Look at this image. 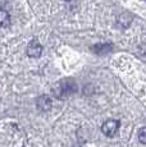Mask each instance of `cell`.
I'll return each instance as SVG.
<instances>
[{"instance_id": "6da1fadb", "label": "cell", "mask_w": 146, "mask_h": 147, "mask_svg": "<svg viewBox=\"0 0 146 147\" xmlns=\"http://www.w3.org/2000/svg\"><path fill=\"white\" fill-rule=\"evenodd\" d=\"M76 91H77V83L72 78H66V80L59 81L53 87V94L57 98H67L72 96Z\"/></svg>"}, {"instance_id": "7a4b0ae2", "label": "cell", "mask_w": 146, "mask_h": 147, "mask_svg": "<svg viewBox=\"0 0 146 147\" xmlns=\"http://www.w3.org/2000/svg\"><path fill=\"white\" fill-rule=\"evenodd\" d=\"M119 127L120 123L116 119H109L106 121H104L103 125H101V132L104 133V136L106 137L112 138V137H116L118 131H119Z\"/></svg>"}, {"instance_id": "3957f363", "label": "cell", "mask_w": 146, "mask_h": 147, "mask_svg": "<svg viewBox=\"0 0 146 147\" xmlns=\"http://www.w3.org/2000/svg\"><path fill=\"white\" fill-rule=\"evenodd\" d=\"M43 54V46L37 40H32L27 46V55L30 58H40Z\"/></svg>"}, {"instance_id": "277c9868", "label": "cell", "mask_w": 146, "mask_h": 147, "mask_svg": "<svg viewBox=\"0 0 146 147\" xmlns=\"http://www.w3.org/2000/svg\"><path fill=\"white\" fill-rule=\"evenodd\" d=\"M36 106L40 111H49L53 106V102H51V98L49 97L47 95H43L36 100Z\"/></svg>"}, {"instance_id": "5b68a950", "label": "cell", "mask_w": 146, "mask_h": 147, "mask_svg": "<svg viewBox=\"0 0 146 147\" xmlns=\"http://www.w3.org/2000/svg\"><path fill=\"white\" fill-rule=\"evenodd\" d=\"M92 50H94V53L97 54V55H106V54H108L112 50V45L110 44L95 45V46L92 47Z\"/></svg>"}, {"instance_id": "8992f818", "label": "cell", "mask_w": 146, "mask_h": 147, "mask_svg": "<svg viewBox=\"0 0 146 147\" xmlns=\"http://www.w3.org/2000/svg\"><path fill=\"white\" fill-rule=\"evenodd\" d=\"M131 21H132V17H131V14H128V13H123L118 17V23H119V26H122L123 28L130 26Z\"/></svg>"}, {"instance_id": "52a82bcc", "label": "cell", "mask_w": 146, "mask_h": 147, "mask_svg": "<svg viewBox=\"0 0 146 147\" xmlns=\"http://www.w3.org/2000/svg\"><path fill=\"white\" fill-rule=\"evenodd\" d=\"M10 24L9 13L4 9H0V27H7Z\"/></svg>"}, {"instance_id": "ba28073f", "label": "cell", "mask_w": 146, "mask_h": 147, "mask_svg": "<svg viewBox=\"0 0 146 147\" xmlns=\"http://www.w3.org/2000/svg\"><path fill=\"white\" fill-rule=\"evenodd\" d=\"M139 140H140V142H141L142 145H146V127H144V128L140 129V132H139Z\"/></svg>"}, {"instance_id": "9c48e42d", "label": "cell", "mask_w": 146, "mask_h": 147, "mask_svg": "<svg viewBox=\"0 0 146 147\" xmlns=\"http://www.w3.org/2000/svg\"><path fill=\"white\" fill-rule=\"evenodd\" d=\"M64 1H69V0H64Z\"/></svg>"}]
</instances>
